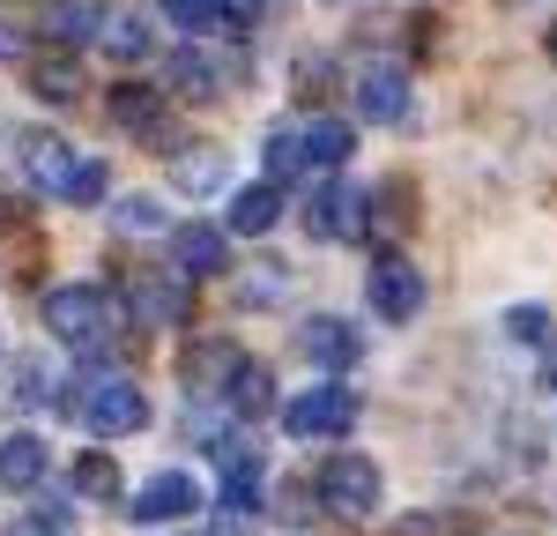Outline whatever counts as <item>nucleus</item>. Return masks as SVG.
<instances>
[{"instance_id": "1", "label": "nucleus", "mask_w": 557, "mask_h": 536, "mask_svg": "<svg viewBox=\"0 0 557 536\" xmlns=\"http://www.w3.org/2000/svg\"><path fill=\"white\" fill-rule=\"evenodd\" d=\"M60 410H67L83 433H97V440H127V433L149 425V395H141V380H127V373L83 380V395H60Z\"/></svg>"}, {"instance_id": "2", "label": "nucleus", "mask_w": 557, "mask_h": 536, "mask_svg": "<svg viewBox=\"0 0 557 536\" xmlns=\"http://www.w3.org/2000/svg\"><path fill=\"white\" fill-rule=\"evenodd\" d=\"M45 328H52L60 343H75V351H104L112 328H127V320L112 306V291H97V283H60V291H45Z\"/></svg>"}, {"instance_id": "3", "label": "nucleus", "mask_w": 557, "mask_h": 536, "mask_svg": "<svg viewBox=\"0 0 557 536\" xmlns=\"http://www.w3.org/2000/svg\"><path fill=\"white\" fill-rule=\"evenodd\" d=\"M312 491H320V507L327 514H343V522H364V514H380V462H364V454H327L320 462V477H312Z\"/></svg>"}, {"instance_id": "4", "label": "nucleus", "mask_w": 557, "mask_h": 536, "mask_svg": "<svg viewBox=\"0 0 557 536\" xmlns=\"http://www.w3.org/2000/svg\"><path fill=\"white\" fill-rule=\"evenodd\" d=\"M364 299H372V313H380L386 328L417 320V313H424V268L409 261V254H380L372 276H364Z\"/></svg>"}, {"instance_id": "5", "label": "nucleus", "mask_w": 557, "mask_h": 536, "mask_svg": "<svg viewBox=\"0 0 557 536\" xmlns=\"http://www.w3.org/2000/svg\"><path fill=\"white\" fill-rule=\"evenodd\" d=\"M127 313L141 328H186V313H194V283L186 276H164V268H134L127 276Z\"/></svg>"}, {"instance_id": "6", "label": "nucleus", "mask_w": 557, "mask_h": 536, "mask_svg": "<svg viewBox=\"0 0 557 536\" xmlns=\"http://www.w3.org/2000/svg\"><path fill=\"white\" fill-rule=\"evenodd\" d=\"M8 149H15V165H23V179H30L38 194H52V202H67V179H75V165H83V157H75V149H67L60 134L23 127L15 142H8Z\"/></svg>"}, {"instance_id": "7", "label": "nucleus", "mask_w": 557, "mask_h": 536, "mask_svg": "<svg viewBox=\"0 0 557 536\" xmlns=\"http://www.w3.org/2000/svg\"><path fill=\"white\" fill-rule=\"evenodd\" d=\"M349 89H357V112H364L372 127H401V120H409V68H401V60H364Z\"/></svg>"}, {"instance_id": "8", "label": "nucleus", "mask_w": 557, "mask_h": 536, "mask_svg": "<svg viewBox=\"0 0 557 536\" xmlns=\"http://www.w3.org/2000/svg\"><path fill=\"white\" fill-rule=\"evenodd\" d=\"M283 425H290V440H343L349 425H357V395L349 388H305L283 410Z\"/></svg>"}, {"instance_id": "9", "label": "nucleus", "mask_w": 557, "mask_h": 536, "mask_svg": "<svg viewBox=\"0 0 557 536\" xmlns=\"http://www.w3.org/2000/svg\"><path fill=\"white\" fill-rule=\"evenodd\" d=\"M231 83H238V60H223L209 38H194V45L172 52V89L178 97H223Z\"/></svg>"}, {"instance_id": "10", "label": "nucleus", "mask_w": 557, "mask_h": 536, "mask_svg": "<svg viewBox=\"0 0 557 536\" xmlns=\"http://www.w3.org/2000/svg\"><path fill=\"white\" fill-rule=\"evenodd\" d=\"M298 351L312 357L320 373H349V365L364 357V336L349 328L343 313H312V320H305V328H298Z\"/></svg>"}, {"instance_id": "11", "label": "nucleus", "mask_w": 557, "mask_h": 536, "mask_svg": "<svg viewBox=\"0 0 557 536\" xmlns=\"http://www.w3.org/2000/svg\"><path fill=\"white\" fill-rule=\"evenodd\" d=\"M201 507V485L186 477V470H157V477H141V491L127 499V522H178V514H194Z\"/></svg>"}, {"instance_id": "12", "label": "nucleus", "mask_w": 557, "mask_h": 536, "mask_svg": "<svg viewBox=\"0 0 557 536\" xmlns=\"http://www.w3.org/2000/svg\"><path fill=\"white\" fill-rule=\"evenodd\" d=\"M164 239H172V268L186 276V283H209V276L231 268V246H223L215 223H172Z\"/></svg>"}, {"instance_id": "13", "label": "nucleus", "mask_w": 557, "mask_h": 536, "mask_svg": "<svg viewBox=\"0 0 557 536\" xmlns=\"http://www.w3.org/2000/svg\"><path fill=\"white\" fill-rule=\"evenodd\" d=\"M364 209H372V194H357V186H312L305 231L312 239H357L364 231Z\"/></svg>"}, {"instance_id": "14", "label": "nucleus", "mask_w": 557, "mask_h": 536, "mask_svg": "<svg viewBox=\"0 0 557 536\" xmlns=\"http://www.w3.org/2000/svg\"><path fill=\"white\" fill-rule=\"evenodd\" d=\"M215 462H223V491H215V507H223L231 522L260 514V454L246 440H223V447H215Z\"/></svg>"}, {"instance_id": "15", "label": "nucleus", "mask_w": 557, "mask_h": 536, "mask_svg": "<svg viewBox=\"0 0 557 536\" xmlns=\"http://www.w3.org/2000/svg\"><path fill=\"white\" fill-rule=\"evenodd\" d=\"M112 127L134 134V142H172V105H164V89L120 83L112 89Z\"/></svg>"}, {"instance_id": "16", "label": "nucleus", "mask_w": 557, "mask_h": 536, "mask_svg": "<svg viewBox=\"0 0 557 536\" xmlns=\"http://www.w3.org/2000/svg\"><path fill=\"white\" fill-rule=\"evenodd\" d=\"M97 45H104L112 60H149V52H157V15H149L141 0H120V8H104Z\"/></svg>"}, {"instance_id": "17", "label": "nucleus", "mask_w": 557, "mask_h": 536, "mask_svg": "<svg viewBox=\"0 0 557 536\" xmlns=\"http://www.w3.org/2000/svg\"><path fill=\"white\" fill-rule=\"evenodd\" d=\"M231 179V149H215V142H178L172 149V186L178 194H215Z\"/></svg>"}, {"instance_id": "18", "label": "nucleus", "mask_w": 557, "mask_h": 536, "mask_svg": "<svg viewBox=\"0 0 557 536\" xmlns=\"http://www.w3.org/2000/svg\"><path fill=\"white\" fill-rule=\"evenodd\" d=\"M97 23H104V8L97 0H45V38L60 45V52H75V45H97Z\"/></svg>"}, {"instance_id": "19", "label": "nucleus", "mask_w": 557, "mask_h": 536, "mask_svg": "<svg viewBox=\"0 0 557 536\" xmlns=\"http://www.w3.org/2000/svg\"><path fill=\"white\" fill-rule=\"evenodd\" d=\"M238 343H194V351H186V388H194V402L201 395H223V388H231V373H238Z\"/></svg>"}, {"instance_id": "20", "label": "nucleus", "mask_w": 557, "mask_h": 536, "mask_svg": "<svg viewBox=\"0 0 557 536\" xmlns=\"http://www.w3.org/2000/svg\"><path fill=\"white\" fill-rule=\"evenodd\" d=\"M30 89H38L45 105H83V60L75 52H45V60H30Z\"/></svg>"}, {"instance_id": "21", "label": "nucleus", "mask_w": 557, "mask_h": 536, "mask_svg": "<svg viewBox=\"0 0 557 536\" xmlns=\"http://www.w3.org/2000/svg\"><path fill=\"white\" fill-rule=\"evenodd\" d=\"M298 142H305V165H312V172H343L349 165V120H335V112L305 120Z\"/></svg>"}, {"instance_id": "22", "label": "nucleus", "mask_w": 557, "mask_h": 536, "mask_svg": "<svg viewBox=\"0 0 557 536\" xmlns=\"http://www.w3.org/2000/svg\"><path fill=\"white\" fill-rule=\"evenodd\" d=\"M223 402H231V417H268V410H275V373H268L260 357H238Z\"/></svg>"}, {"instance_id": "23", "label": "nucleus", "mask_w": 557, "mask_h": 536, "mask_svg": "<svg viewBox=\"0 0 557 536\" xmlns=\"http://www.w3.org/2000/svg\"><path fill=\"white\" fill-rule=\"evenodd\" d=\"M45 440L38 433H8L0 440V485H15V491H30V485H45Z\"/></svg>"}, {"instance_id": "24", "label": "nucleus", "mask_w": 557, "mask_h": 536, "mask_svg": "<svg viewBox=\"0 0 557 536\" xmlns=\"http://www.w3.org/2000/svg\"><path fill=\"white\" fill-rule=\"evenodd\" d=\"M275 223H283V186H275V179H260V186H246V194L231 202V231H246V239L275 231Z\"/></svg>"}, {"instance_id": "25", "label": "nucleus", "mask_w": 557, "mask_h": 536, "mask_svg": "<svg viewBox=\"0 0 557 536\" xmlns=\"http://www.w3.org/2000/svg\"><path fill=\"white\" fill-rule=\"evenodd\" d=\"M157 8H164V23L186 31V38H215V31H231L223 0H157Z\"/></svg>"}, {"instance_id": "26", "label": "nucleus", "mask_w": 557, "mask_h": 536, "mask_svg": "<svg viewBox=\"0 0 557 536\" xmlns=\"http://www.w3.org/2000/svg\"><path fill=\"white\" fill-rule=\"evenodd\" d=\"M498 328H506V343H520V351H535V357L557 343V328H550V313H543V306H513Z\"/></svg>"}, {"instance_id": "27", "label": "nucleus", "mask_w": 557, "mask_h": 536, "mask_svg": "<svg viewBox=\"0 0 557 536\" xmlns=\"http://www.w3.org/2000/svg\"><path fill=\"white\" fill-rule=\"evenodd\" d=\"M260 165H268V179H275V186H283V179H298V172H305L298 127H268V142H260Z\"/></svg>"}, {"instance_id": "28", "label": "nucleus", "mask_w": 557, "mask_h": 536, "mask_svg": "<svg viewBox=\"0 0 557 536\" xmlns=\"http://www.w3.org/2000/svg\"><path fill=\"white\" fill-rule=\"evenodd\" d=\"M8 395H15V410H52V402H60V388H52V365H45V357H23Z\"/></svg>"}, {"instance_id": "29", "label": "nucleus", "mask_w": 557, "mask_h": 536, "mask_svg": "<svg viewBox=\"0 0 557 536\" xmlns=\"http://www.w3.org/2000/svg\"><path fill=\"white\" fill-rule=\"evenodd\" d=\"M75 491H83V499H120V462H112V454H97V447H89L83 462H75Z\"/></svg>"}, {"instance_id": "30", "label": "nucleus", "mask_w": 557, "mask_h": 536, "mask_svg": "<svg viewBox=\"0 0 557 536\" xmlns=\"http://www.w3.org/2000/svg\"><path fill=\"white\" fill-rule=\"evenodd\" d=\"M283 291H290V268L283 261H253L246 276H238V299H246V306H275Z\"/></svg>"}, {"instance_id": "31", "label": "nucleus", "mask_w": 557, "mask_h": 536, "mask_svg": "<svg viewBox=\"0 0 557 536\" xmlns=\"http://www.w3.org/2000/svg\"><path fill=\"white\" fill-rule=\"evenodd\" d=\"M112 223H120V231H141V239H149V231H172V223H164V209H157L149 194H127V202L112 209Z\"/></svg>"}, {"instance_id": "32", "label": "nucleus", "mask_w": 557, "mask_h": 536, "mask_svg": "<svg viewBox=\"0 0 557 536\" xmlns=\"http://www.w3.org/2000/svg\"><path fill=\"white\" fill-rule=\"evenodd\" d=\"M67 202H75V209L104 202V165H97V157H83V165H75V179H67Z\"/></svg>"}, {"instance_id": "33", "label": "nucleus", "mask_w": 557, "mask_h": 536, "mask_svg": "<svg viewBox=\"0 0 557 536\" xmlns=\"http://www.w3.org/2000/svg\"><path fill=\"white\" fill-rule=\"evenodd\" d=\"M372 202H386V231H409V223H417V209H409V202H417V186H409V179H394V186L372 194Z\"/></svg>"}, {"instance_id": "34", "label": "nucleus", "mask_w": 557, "mask_h": 536, "mask_svg": "<svg viewBox=\"0 0 557 536\" xmlns=\"http://www.w3.org/2000/svg\"><path fill=\"white\" fill-rule=\"evenodd\" d=\"M394 536H461L454 514H409V522H394Z\"/></svg>"}, {"instance_id": "35", "label": "nucleus", "mask_w": 557, "mask_h": 536, "mask_svg": "<svg viewBox=\"0 0 557 536\" xmlns=\"http://www.w3.org/2000/svg\"><path fill=\"white\" fill-rule=\"evenodd\" d=\"M335 83V60H298V97H327Z\"/></svg>"}, {"instance_id": "36", "label": "nucleus", "mask_w": 557, "mask_h": 536, "mask_svg": "<svg viewBox=\"0 0 557 536\" xmlns=\"http://www.w3.org/2000/svg\"><path fill=\"white\" fill-rule=\"evenodd\" d=\"M260 8H268V0H223V15H231V31H246V23H260Z\"/></svg>"}, {"instance_id": "37", "label": "nucleus", "mask_w": 557, "mask_h": 536, "mask_svg": "<svg viewBox=\"0 0 557 536\" xmlns=\"http://www.w3.org/2000/svg\"><path fill=\"white\" fill-rule=\"evenodd\" d=\"M0 60H23V31H15L8 15H0Z\"/></svg>"}, {"instance_id": "38", "label": "nucleus", "mask_w": 557, "mask_h": 536, "mask_svg": "<svg viewBox=\"0 0 557 536\" xmlns=\"http://www.w3.org/2000/svg\"><path fill=\"white\" fill-rule=\"evenodd\" d=\"M8 536H52V529H45V522H23V529H8Z\"/></svg>"}, {"instance_id": "39", "label": "nucleus", "mask_w": 557, "mask_h": 536, "mask_svg": "<svg viewBox=\"0 0 557 536\" xmlns=\"http://www.w3.org/2000/svg\"><path fill=\"white\" fill-rule=\"evenodd\" d=\"M543 52H550V60H557V23H550V38H543Z\"/></svg>"}, {"instance_id": "40", "label": "nucleus", "mask_w": 557, "mask_h": 536, "mask_svg": "<svg viewBox=\"0 0 557 536\" xmlns=\"http://www.w3.org/2000/svg\"><path fill=\"white\" fill-rule=\"evenodd\" d=\"M0 223H8V202H0Z\"/></svg>"}, {"instance_id": "41", "label": "nucleus", "mask_w": 557, "mask_h": 536, "mask_svg": "<svg viewBox=\"0 0 557 536\" xmlns=\"http://www.w3.org/2000/svg\"><path fill=\"white\" fill-rule=\"evenodd\" d=\"M506 8H520V0H506Z\"/></svg>"}, {"instance_id": "42", "label": "nucleus", "mask_w": 557, "mask_h": 536, "mask_svg": "<svg viewBox=\"0 0 557 536\" xmlns=\"http://www.w3.org/2000/svg\"><path fill=\"white\" fill-rule=\"evenodd\" d=\"M506 536H513V529H506Z\"/></svg>"}]
</instances>
